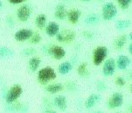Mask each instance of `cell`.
I'll return each mask as SVG.
<instances>
[{
	"label": "cell",
	"instance_id": "cell-1",
	"mask_svg": "<svg viewBox=\"0 0 132 113\" xmlns=\"http://www.w3.org/2000/svg\"><path fill=\"white\" fill-rule=\"evenodd\" d=\"M57 77L56 72L51 67H45L38 73V81L41 84H46Z\"/></svg>",
	"mask_w": 132,
	"mask_h": 113
},
{
	"label": "cell",
	"instance_id": "cell-2",
	"mask_svg": "<svg viewBox=\"0 0 132 113\" xmlns=\"http://www.w3.org/2000/svg\"><path fill=\"white\" fill-rule=\"evenodd\" d=\"M109 49L107 47L99 46L95 47L93 52V62L95 66H99L105 61V59L108 56Z\"/></svg>",
	"mask_w": 132,
	"mask_h": 113
},
{
	"label": "cell",
	"instance_id": "cell-3",
	"mask_svg": "<svg viewBox=\"0 0 132 113\" xmlns=\"http://www.w3.org/2000/svg\"><path fill=\"white\" fill-rule=\"evenodd\" d=\"M102 15L104 20H111L117 15V8L112 2H108L102 6Z\"/></svg>",
	"mask_w": 132,
	"mask_h": 113
},
{
	"label": "cell",
	"instance_id": "cell-4",
	"mask_svg": "<svg viewBox=\"0 0 132 113\" xmlns=\"http://www.w3.org/2000/svg\"><path fill=\"white\" fill-rule=\"evenodd\" d=\"M23 93V89L19 84L13 85L10 89L6 92L5 101L7 103H12L19 97Z\"/></svg>",
	"mask_w": 132,
	"mask_h": 113
},
{
	"label": "cell",
	"instance_id": "cell-5",
	"mask_svg": "<svg viewBox=\"0 0 132 113\" xmlns=\"http://www.w3.org/2000/svg\"><path fill=\"white\" fill-rule=\"evenodd\" d=\"M32 12V8L30 4H22L20 7L18 9L17 11V18L20 21L22 22H26L29 19V18L31 17Z\"/></svg>",
	"mask_w": 132,
	"mask_h": 113
},
{
	"label": "cell",
	"instance_id": "cell-6",
	"mask_svg": "<svg viewBox=\"0 0 132 113\" xmlns=\"http://www.w3.org/2000/svg\"><path fill=\"white\" fill-rule=\"evenodd\" d=\"M76 37L75 33L70 29H63L62 31H60L57 34V40L60 42L64 43H70L75 40Z\"/></svg>",
	"mask_w": 132,
	"mask_h": 113
},
{
	"label": "cell",
	"instance_id": "cell-7",
	"mask_svg": "<svg viewBox=\"0 0 132 113\" xmlns=\"http://www.w3.org/2000/svg\"><path fill=\"white\" fill-rule=\"evenodd\" d=\"M46 53L53 58L56 59V60H61L66 56V50L62 47L58 46V45H52V46L48 47L46 49Z\"/></svg>",
	"mask_w": 132,
	"mask_h": 113
},
{
	"label": "cell",
	"instance_id": "cell-8",
	"mask_svg": "<svg viewBox=\"0 0 132 113\" xmlns=\"http://www.w3.org/2000/svg\"><path fill=\"white\" fill-rule=\"evenodd\" d=\"M122 103H123V96L119 92H116L109 97L108 106L109 109H116V108L121 107Z\"/></svg>",
	"mask_w": 132,
	"mask_h": 113
},
{
	"label": "cell",
	"instance_id": "cell-9",
	"mask_svg": "<svg viewBox=\"0 0 132 113\" xmlns=\"http://www.w3.org/2000/svg\"><path fill=\"white\" fill-rule=\"evenodd\" d=\"M116 61L113 58H109L105 61L102 67V74L105 76H111L115 74L116 71Z\"/></svg>",
	"mask_w": 132,
	"mask_h": 113
},
{
	"label": "cell",
	"instance_id": "cell-10",
	"mask_svg": "<svg viewBox=\"0 0 132 113\" xmlns=\"http://www.w3.org/2000/svg\"><path fill=\"white\" fill-rule=\"evenodd\" d=\"M33 32L31 30V29L28 28H23L20 29V30L17 31L14 34V38L15 40H18V41H26L30 39L32 37Z\"/></svg>",
	"mask_w": 132,
	"mask_h": 113
},
{
	"label": "cell",
	"instance_id": "cell-11",
	"mask_svg": "<svg viewBox=\"0 0 132 113\" xmlns=\"http://www.w3.org/2000/svg\"><path fill=\"white\" fill-rule=\"evenodd\" d=\"M130 64V59L129 56L124 55H121L117 57V60L116 62V67H118L121 70H124L127 67L129 66Z\"/></svg>",
	"mask_w": 132,
	"mask_h": 113
},
{
	"label": "cell",
	"instance_id": "cell-12",
	"mask_svg": "<svg viewBox=\"0 0 132 113\" xmlns=\"http://www.w3.org/2000/svg\"><path fill=\"white\" fill-rule=\"evenodd\" d=\"M60 32V25L54 21H51L46 26V33L50 37L56 36Z\"/></svg>",
	"mask_w": 132,
	"mask_h": 113
},
{
	"label": "cell",
	"instance_id": "cell-13",
	"mask_svg": "<svg viewBox=\"0 0 132 113\" xmlns=\"http://www.w3.org/2000/svg\"><path fill=\"white\" fill-rule=\"evenodd\" d=\"M80 16H81V12L78 9H73L67 12V18L68 19L69 22L73 25L79 21Z\"/></svg>",
	"mask_w": 132,
	"mask_h": 113
},
{
	"label": "cell",
	"instance_id": "cell-14",
	"mask_svg": "<svg viewBox=\"0 0 132 113\" xmlns=\"http://www.w3.org/2000/svg\"><path fill=\"white\" fill-rule=\"evenodd\" d=\"M67 9L65 4H59L56 5L54 11V17L60 20H63L67 18Z\"/></svg>",
	"mask_w": 132,
	"mask_h": 113
},
{
	"label": "cell",
	"instance_id": "cell-15",
	"mask_svg": "<svg viewBox=\"0 0 132 113\" xmlns=\"http://www.w3.org/2000/svg\"><path fill=\"white\" fill-rule=\"evenodd\" d=\"M53 102H54L55 106L60 110H66V109L68 108V100L65 96H62V95L57 96Z\"/></svg>",
	"mask_w": 132,
	"mask_h": 113
},
{
	"label": "cell",
	"instance_id": "cell-16",
	"mask_svg": "<svg viewBox=\"0 0 132 113\" xmlns=\"http://www.w3.org/2000/svg\"><path fill=\"white\" fill-rule=\"evenodd\" d=\"M101 100V96L98 94H91L90 96L87 98L86 102H85V107L87 109H92L98 102Z\"/></svg>",
	"mask_w": 132,
	"mask_h": 113
},
{
	"label": "cell",
	"instance_id": "cell-17",
	"mask_svg": "<svg viewBox=\"0 0 132 113\" xmlns=\"http://www.w3.org/2000/svg\"><path fill=\"white\" fill-rule=\"evenodd\" d=\"M72 69H73V64H72V62H68V61L60 63L59 67H58V71L61 74H68Z\"/></svg>",
	"mask_w": 132,
	"mask_h": 113
},
{
	"label": "cell",
	"instance_id": "cell-18",
	"mask_svg": "<svg viewBox=\"0 0 132 113\" xmlns=\"http://www.w3.org/2000/svg\"><path fill=\"white\" fill-rule=\"evenodd\" d=\"M40 63H41L40 58L38 57V56H33V57H32L29 60V62H28L29 69L32 72H35L36 70H38Z\"/></svg>",
	"mask_w": 132,
	"mask_h": 113
},
{
	"label": "cell",
	"instance_id": "cell-19",
	"mask_svg": "<svg viewBox=\"0 0 132 113\" xmlns=\"http://www.w3.org/2000/svg\"><path fill=\"white\" fill-rule=\"evenodd\" d=\"M13 55H14V51L12 48H10V47L6 46L0 47V58L7 59L12 57Z\"/></svg>",
	"mask_w": 132,
	"mask_h": 113
},
{
	"label": "cell",
	"instance_id": "cell-20",
	"mask_svg": "<svg viewBox=\"0 0 132 113\" xmlns=\"http://www.w3.org/2000/svg\"><path fill=\"white\" fill-rule=\"evenodd\" d=\"M127 40H128V36L126 34H122L117 37L114 41V46H115L116 49H122V47L125 46L127 42Z\"/></svg>",
	"mask_w": 132,
	"mask_h": 113
},
{
	"label": "cell",
	"instance_id": "cell-21",
	"mask_svg": "<svg viewBox=\"0 0 132 113\" xmlns=\"http://www.w3.org/2000/svg\"><path fill=\"white\" fill-rule=\"evenodd\" d=\"M84 22L87 25H92V26L97 25L100 22V17L96 13H90L85 18Z\"/></svg>",
	"mask_w": 132,
	"mask_h": 113
},
{
	"label": "cell",
	"instance_id": "cell-22",
	"mask_svg": "<svg viewBox=\"0 0 132 113\" xmlns=\"http://www.w3.org/2000/svg\"><path fill=\"white\" fill-rule=\"evenodd\" d=\"M63 89L64 85L61 83H53V84H49L46 87V90L51 94H55L57 92H60Z\"/></svg>",
	"mask_w": 132,
	"mask_h": 113
},
{
	"label": "cell",
	"instance_id": "cell-23",
	"mask_svg": "<svg viewBox=\"0 0 132 113\" xmlns=\"http://www.w3.org/2000/svg\"><path fill=\"white\" fill-rule=\"evenodd\" d=\"M77 73L80 76L82 77H87L89 74L88 63L87 62H81L77 67Z\"/></svg>",
	"mask_w": 132,
	"mask_h": 113
},
{
	"label": "cell",
	"instance_id": "cell-24",
	"mask_svg": "<svg viewBox=\"0 0 132 113\" xmlns=\"http://www.w3.org/2000/svg\"><path fill=\"white\" fill-rule=\"evenodd\" d=\"M35 24L39 29H43L46 25V16L44 13H40L35 19Z\"/></svg>",
	"mask_w": 132,
	"mask_h": 113
},
{
	"label": "cell",
	"instance_id": "cell-25",
	"mask_svg": "<svg viewBox=\"0 0 132 113\" xmlns=\"http://www.w3.org/2000/svg\"><path fill=\"white\" fill-rule=\"evenodd\" d=\"M130 20L129 19H120L116 23V27L117 30H124L130 26Z\"/></svg>",
	"mask_w": 132,
	"mask_h": 113
},
{
	"label": "cell",
	"instance_id": "cell-26",
	"mask_svg": "<svg viewBox=\"0 0 132 113\" xmlns=\"http://www.w3.org/2000/svg\"><path fill=\"white\" fill-rule=\"evenodd\" d=\"M30 40V42L32 43V44H38V43H39L41 41V35L39 34V33H33L32 37L29 39Z\"/></svg>",
	"mask_w": 132,
	"mask_h": 113
},
{
	"label": "cell",
	"instance_id": "cell-27",
	"mask_svg": "<svg viewBox=\"0 0 132 113\" xmlns=\"http://www.w3.org/2000/svg\"><path fill=\"white\" fill-rule=\"evenodd\" d=\"M132 0H116L117 4L120 5V7L122 9V10H126V9L129 8V4H131Z\"/></svg>",
	"mask_w": 132,
	"mask_h": 113
},
{
	"label": "cell",
	"instance_id": "cell-28",
	"mask_svg": "<svg viewBox=\"0 0 132 113\" xmlns=\"http://www.w3.org/2000/svg\"><path fill=\"white\" fill-rule=\"evenodd\" d=\"M24 55L26 56H31V55H33L37 53V50L36 48H33V47H28V48H24L23 51H22Z\"/></svg>",
	"mask_w": 132,
	"mask_h": 113
},
{
	"label": "cell",
	"instance_id": "cell-29",
	"mask_svg": "<svg viewBox=\"0 0 132 113\" xmlns=\"http://www.w3.org/2000/svg\"><path fill=\"white\" fill-rule=\"evenodd\" d=\"M22 105L20 103H16V101H15V103L11 106H8L7 107V110L9 111H17V110H19L21 109Z\"/></svg>",
	"mask_w": 132,
	"mask_h": 113
},
{
	"label": "cell",
	"instance_id": "cell-30",
	"mask_svg": "<svg viewBox=\"0 0 132 113\" xmlns=\"http://www.w3.org/2000/svg\"><path fill=\"white\" fill-rule=\"evenodd\" d=\"M125 83H126V81L124 80L123 77H122V76H118V77H116V84L117 86H120V87H123L125 85Z\"/></svg>",
	"mask_w": 132,
	"mask_h": 113
},
{
	"label": "cell",
	"instance_id": "cell-31",
	"mask_svg": "<svg viewBox=\"0 0 132 113\" xmlns=\"http://www.w3.org/2000/svg\"><path fill=\"white\" fill-rule=\"evenodd\" d=\"M82 35L84 36V38H86L88 40H92L95 37L94 33H92L91 31H83L82 32Z\"/></svg>",
	"mask_w": 132,
	"mask_h": 113
},
{
	"label": "cell",
	"instance_id": "cell-32",
	"mask_svg": "<svg viewBox=\"0 0 132 113\" xmlns=\"http://www.w3.org/2000/svg\"><path fill=\"white\" fill-rule=\"evenodd\" d=\"M5 20H6V23L8 24V26H11V27H13L15 26V20L13 19V17H12L11 15H8L6 17Z\"/></svg>",
	"mask_w": 132,
	"mask_h": 113
},
{
	"label": "cell",
	"instance_id": "cell-33",
	"mask_svg": "<svg viewBox=\"0 0 132 113\" xmlns=\"http://www.w3.org/2000/svg\"><path fill=\"white\" fill-rule=\"evenodd\" d=\"M97 89H99V90H104V89H107V86H106V84H105L103 82L100 81V82H97Z\"/></svg>",
	"mask_w": 132,
	"mask_h": 113
},
{
	"label": "cell",
	"instance_id": "cell-34",
	"mask_svg": "<svg viewBox=\"0 0 132 113\" xmlns=\"http://www.w3.org/2000/svg\"><path fill=\"white\" fill-rule=\"evenodd\" d=\"M9 3L12 4H22L24 3L26 0H8Z\"/></svg>",
	"mask_w": 132,
	"mask_h": 113
},
{
	"label": "cell",
	"instance_id": "cell-35",
	"mask_svg": "<svg viewBox=\"0 0 132 113\" xmlns=\"http://www.w3.org/2000/svg\"><path fill=\"white\" fill-rule=\"evenodd\" d=\"M128 51H129V54H132V44L131 43L129 45V47H128Z\"/></svg>",
	"mask_w": 132,
	"mask_h": 113
},
{
	"label": "cell",
	"instance_id": "cell-36",
	"mask_svg": "<svg viewBox=\"0 0 132 113\" xmlns=\"http://www.w3.org/2000/svg\"><path fill=\"white\" fill-rule=\"evenodd\" d=\"M45 113H57L55 110H47L45 111Z\"/></svg>",
	"mask_w": 132,
	"mask_h": 113
},
{
	"label": "cell",
	"instance_id": "cell-37",
	"mask_svg": "<svg viewBox=\"0 0 132 113\" xmlns=\"http://www.w3.org/2000/svg\"><path fill=\"white\" fill-rule=\"evenodd\" d=\"M129 39H132V33H129Z\"/></svg>",
	"mask_w": 132,
	"mask_h": 113
},
{
	"label": "cell",
	"instance_id": "cell-38",
	"mask_svg": "<svg viewBox=\"0 0 132 113\" xmlns=\"http://www.w3.org/2000/svg\"><path fill=\"white\" fill-rule=\"evenodd\" d=\"M2 6H3V3H2V2L0 1V9L2 8Z\"/></svg>",
	"mask_w": 132,
	"mask_h": 113
},
{
	"label": "cell",
	"instance_id": "cell-39",
	"mask_svg": "<svg viewBox=\"0 0 132 113\" xmlns=\"http://www.w3.org/2000/svg\"><path fill=\"white\" fill-rule=\"evenodd\" d=\"M94 113H103V112H102V111H95V112H94Z\"/></svg>",
	"mask_w": 132,
	"mask_h": 113
},
{
	"label": "cell",
	"instance_id": "cell-40",
	"mask_svg": "<svg viewBox=\"0 0 132 113\" xmlns=\"http://www.w3.org/2000/svg\"><path fill=\"white\" fill-rule=\"evenodd\" d=\"M82 1H85V2H88V1H90V0H82Z\"/></svg>",
	"mask_w": 132,
	"mask_h": 113
},
{
	"label": "cell",
	"instance_id": "cell-41",
	"mask_svg": "<svg viewBox=\"0 0 132 113\" xmlns=\"http://www.w3.org/2000/svg\"><path fill=\"white\" fill-rule=\"evenodd\" d=\"M99 1H102V0H99Z\"/></svg>",
	"mask_w": 132,
	"mask_h": 113
}]
</instances>
